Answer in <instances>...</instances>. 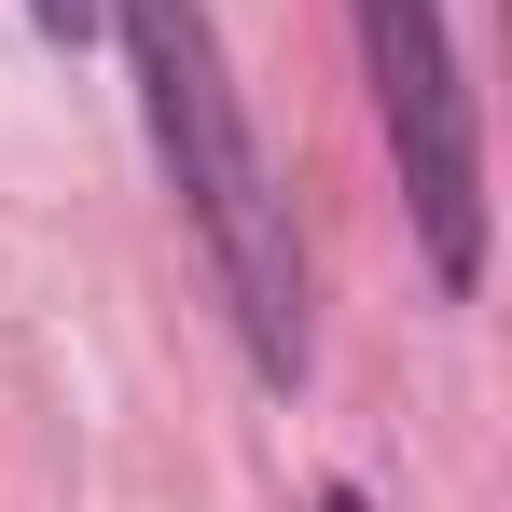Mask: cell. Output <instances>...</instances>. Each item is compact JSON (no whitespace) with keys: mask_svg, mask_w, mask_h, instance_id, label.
Instances as JSON below:
<instances>
[{"mask_svg":"<svg viewBox=\"0 0 512 512\" xmlns=\"http://www.w3.org/2000/svg\"><path fill=\"white\" fill-rule=\"evenodd\" d=\"M97 28H125V70H139V111H153V153H167V194L194 208V236L236 291V333L277 388H305V250H291V194L250 139V97L222 70V28L208 0H97Z\"/></svg>","mask_w":512,"mask_h":512,"instance_id":"1","label":"cell"},{"mask_svg":"<svg viewBox=\"0 0 512 512\" xmlns=\"http://www.w3.org/2000/svg\"><path fill=\"white\" fill-rule=\"evenodd\" d=\"M360 14V70L388 111V153H402V208L429 236V277L471 291L485 277V125L457 84V42H443V0H346Z\"/></svg>","mask_w":512,"mask_h":512,"instance_id":"2","label":"cell"},{"mask_svg":"<svg viewBox=\"0 0 512 512\" xmlns=\"http://www.w3.org/2000/svg\"><path fill=\"white\" fill-rule=\"evenodd\" d=\"M28 28H42V42H70V56H84V42H97V0H28Z\"/></svg>","mask_w":512,"mask_h":512,"instance_id":"3","label":"cell"},{"mask_svg":"<svg viewBox=\"0 0 512 512\" xmlns=\"http://www.w3.org/2000/svg\"><path fill=\"white\" fill-rule=\"evenodd\" d=\"M319 512H374V499H360V485H333V499H319Z\"/></svg>","mask_w":512,"mask_h":512,"instance_id":"4","label":"cell"}]
</instances>
